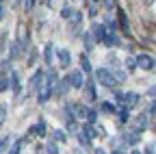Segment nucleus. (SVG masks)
Masks as SVG:
<instances>
[{
	"label": "nucleus",
	"mask_w": 156,
	"mask_h": 154,
	"mask_svg": "<svg viewBox=\"0 0 156 154\" xmlns=\"http://www.w3.org/2000/svg\"><path fill=\"white\" fill-rule=\"evenodd\" d=\"M56 81H58L56 72H54V70H48L46 76H44V81H41V85H39V89H37V102H39V104H46V102L52 98V91H54Z\"/></svg>",
	"instance_id": "f257e3e1"
},
{
	"label": "nucleus",
	"mask_w": 156,
	"mask_h": 154,
	"mask_svg": "<svg viewBox=\"0 0 156 154\" xmlns=\"http://www.w3.org/2000/svg\"><path fill=\"white\" fill-rule=\"evenodd\" d=\"M147 126H150V115L147 113H141L132 120V130H136V132H143Z\"/></svg>",
	"instance_id": "0eeeda50"
},
{
	"label": "nucleus",
	"mask_w": 156,
	"mask_h": 154,
	"mask_svg": "<svg viewBox=\"0 0 156 154\" xmlns=\"http://www.w3.org/2000/svg\"><path fill=\"white\" fill-rule=\"evenodd\" d=\"M106 30H108V28H106L104 24H98V22H95V24L91 26V37H93L95 41H102L104 35H106Z\"/></svg>",
	"instance_id": "4468645a"
},
{
	"label": "nucleus",
	"mask_w": 156,
	"mask_h": 154,
	"mask_svg": "<svg viewBox=\"0 0 156 154\" xmlns=\"http://www.w3.org/2000/svg\"><path fill=\"white\" fill-rule=\"evenodd\" d=\"M152 128H154V132H156V120H154V124H152Z\"/></svg>",
	"instance_id": "37998d69"
},
{
	"label": "nucleus",
	"mask_w": 156,
	"mask_h": 154,
	"mask_svg": "<svg viewBox=\"0 0 156 154\" xmlns=\"http://www.w3.org/2000/svg\"><path fill=\"white\" fill-rule=\"evenodd\" d=\"M46 132H48V124L44 120H39L35 126L28 128V134H37V137H46Z\"/></svg>",
	"instance_id": "ddd939ff"
},
{
	"label": "nucleus",
	"mask_w": 156,
	"mask_h": 154,
	"mask_svg": "<svg viewBox=\"0 0 156 154\" xmlns=\"http://www.w3.org/2000/svg\"><path fill=\"white\" fill-rule=\"evenodd\" d=\"M115 115H117V117H119V122L122 124H126V122H130V106H122L119 111H115Z\"/></svg>",
	"instance_id": "aec40b11"
},
{
	"label": "nucleus",
	"mask_w": 156,
	"mask_h": 154,
	"mask_svg": "<svg viewBox=\"0 0 156 154\" xmlns=\"http://www.w3.org/2000/svg\"><path fill=\"white\" fill-rule=\"evenodd\" d=\"M69 22H72V28H74V35H78V26L83 24V13L80 11H74L69 15Z\"/></svg>",
	"instance_id": "a211bd4d"
},
{
	"label": "nucleus",
	"mask_w": 156,
	"mask_h": 154,
	"mask_svg": "<svg viewBox=\"0 0 156 154\" xmlns=\"http://www.w3.org/2000/svg\"><path fill=\"white\" fill-rule=\"evenodd\" d=\"M80 70H83L85 74L91 72V63H89V56H87V54H80Z\"/></svg>",
	"instance_id": "393cba45"
},
{
	"label": "nucleus",
	"mask_w": 156,
	"mask_h": 154,
	"mask_svg": "<svg viewBox=\"0 0 156 154\" xmlns=\"http://www.w3.org/2000/svg\"><path fill=\"white\" fill-rule=\"evenodd\" d=\"M65 78L69 81V85H72V89H80L83 85H85V72L83 70H74V72H69L67 76H65Z\"/></svg>",
	"instance_id": "20e7f679"
},
{
	"label": "nucleus",
	"mask_w": 156,
	"mask_h": 154,
	"mask_svg": "<svg viewBox=\"0 0 156 154\" xmlns=\"http://www.w3.org/2000/svg\"><path fill=\"white\" fill-rule=\"evenodd\" d=\"M22 143H24V139H15L13 143H9V152H11V154L22 152Z\"/></svg>",
	"instance_id": "b1692460"
},
{
	"label": "nucleus",
	"mask_w": 156,
	"mask_h": 154,
	"mask_svg": "<svg viewBox=\"0 0 156 154\" xmlns=\"http://www.w3.org/2000/svg\"><path fill=\"white\" fill-rule=\"evenodd\" d=\"M100 109H102V111H106V113H115V111H117V109H115L113 104H108V102H102V106H100Z\"/></svg>",
	"instance_id": "72a5a7b5"
},
{
	"label": "nucleus",
	"mask_w": 156,
	"mask_h": 154,
	"mask_svg": "<svg viewBox=\"0 0 156 154\" xmlns=\"http://www.w3.org/2000/svg\"><path fill=\"white\" fill-rule=\"evenodd\" d=\"M102 44H104L106 48H119V46H122V41H119V35H117L115 30H106L104 39H102Z\"/></svg>",
	"instance_id": "6e6552de"
},
{
	"label": "nucleus",
	"mask_w": 156,
	"mask_h": 154,
	"mask_svg": "<svg viewBox=\"0 0 156 154\" xmlns=\"http://www.w3.org/2000/svg\"><path fill=\"white\" fill-rule=\"evenodd\" d=\"M0 2H5V0H0Z\"/></svg>",
	"instance_id": "49530a36"
},
{
	"label": "nucleus",
	"mask_w": 156,
	"mask_h": 154,
	"mask_svg": "<svg viewBox=\"0 0 156 154\" xmlns=\"http://www.w3.org/2000/svg\"><path fill=\"white\" fill-rule=\"evenodd\" d=\"M2 65H0V74H9L11 70H9V63H11V59H5V61H0Z\"/></svg>",
	"instance_id": "c756f323"
},
{
	"label": "nucleus",
	"mask_w": 156,
	"mask_h": 154,
	"mask_svg": "<svg viewBox=\"0 0 156 154\" xmlns=\"http://www.w3.org/2000/svg\"><path fill=\"white\" fill-rule=\"evenodd\" d=\"M139 139H141V132H136V130H132V132H126V134H124V141H126L128 145L139 143Z\"/></svg>",
	"instance_id": "412c9836"
},
{
	"label": "nucleus",
	"mask_w": 156,
	"mask_h": 154,
	"mask_svg": "<svg viewBox=\"0 0 156 154\" xmlns=\"http://www.w3.org/2000/svg\"><path fill=\"white\" fill-rule=\"evenodd\" d=\"M35 5H37V0H26V2H24V9H26V11H33Z\"/></svg>",
	"instance_id": "e433bc0d"
},
{
	"label": "nucleus",
	"mask_w": 156,
	"mask_h": 154,
	"mask_svg": "<svg viewBox=\"0 0 156 154\" xmlns=\"http://www.w3.org/2000/svg\"><path fill=\"white\" fill-rule=\"evenodd\" d=\"M89 15H91V17H95V15H98V9H95V7H91V9H89Z\"/></svg>",
	"instance_id": "a19ab883"
},
{
	"label": "nucleus",
	"mask_w": 156,
	"mask_h": 154,
	"mask_svg": "<svg viewBox=\"0 0 156 154\" xmlns=\"http://www.w3.org/2000/svg\"><path fill=\"white\" fill-rule=\"evenodd\" d=\"M115 100L124 102L126 106H136V104H139V100H141V95L136 93V91H128V93H119V91H117V93H115Z\"/></svg>",
	"instance_id": "7ed1b4c3"
},
{
	"label": "nucleus",
	"mask_w": 156,
	"mask_h": 154,
	"mask_svg": "<svg viewBox=\"0 0 156 154\" xmlns=\"http://www.w3.org/2000/svg\"><path fill=\"white\" fill-rule=\"evenodd\" d=\"M147 95H152V98H156V85L147 87Z\"/></svg>",
	"instance_id": "58836bf2"
},
{
	"label": "nucleus",
	"mask_w": 156,
	"mask_h": 154,
	"mask_svg": "<svg viewBox=\"0 0 156 154\" xmlns=\"http://www.w3.org/2000/svg\"><path fill=\"white\" fill-rule=\"evenodd\" d=\"M72 13H74L72 7H63V9H61V17H65V20H69V15H72Z\"/></svg>",
	"instance_id": "473e14b6"
},
{
	"label": "nucleus",
	"mask_w": 156,
	"mask_h": 154,
	"mask_svg": "<svg viewBox=\"0 0 156 154\" xmlns=\"http://www.w3.org/2000/svg\"><path fill=\"white\" fill-rule=\"evenodd\" d=\"M17 41H20V46H22V50H28L30 48V33H28V28L22 24L20 26V37H17Z\"/></svg>",
	"instance_id": "9d476101"
},
{
	"label": "nucleus",
	"mask_w": 156,
	"mask_h": 154,
	"mask_svg": "<svg viewBox=\"0 0 156 154\" xmlns=\"http://www.w3.org/2000/svg\"><path fill=\"white\" fill-rule=\"evenodd\" d=\"M2 17H5V5L0 2V20H2Z\"/></svg>",
	"instance_id": "79ce46f5"
},
{
	"label": "nucleus",
	"mask_w": 156,
	"mask_h": 154,
	"mask_svg": "<svg viewBox=\"0 0 156 154\" xmlns=\"http://www.w3.org/2000/svg\"><path fill=\"white\" fill-rule=\"evenodd\" d=\"M9 81H11L9 89H11L15 95H20V91H22V76H20L17 70H11V72H9Z\"/></svg>",
	"instance_id": "423d86ee"
},
{
	"label": "nucleus",
	"mask_w": 156,
	"mask_h": 154,
	"mask_svg": "<svg viewBox=\"0 0 156 154\" xmlns=\"http://www.w3.org/2000/svg\"><path fill=\"white\" fill-rule=\"evenodd\" d=\"M134 59H136V67H141L145 72H152L156 67V59L152 54H139V56H134Z\"/></svg>",
	"instance_id": "39448f33"
},
{
	"label": "nucleus",
	"mask_w": 156,
	"mask_h": 154,
	"mask_svg": "<svg viewBox=\"0 0 156 154\" xmlns=\"http://www.w3.org/2000/svg\"><path fill=\"white\" fill-rule=\"evenodd\" d=\"M76 2H85V0H76Z\"/></svg>",
	"instance_id": "c03bdc74"
},
{
	"label": "nucleus",
	"mask_w": 156,
	"mask_h": 154,
	"mask_svg": "<svg viewBox=\"0 0 156 154\" xmlns=\"http://www.w3.org/2000/svg\"><path fill=\"white\" fill-rule=\"evenodd\" d=\"M95 81L100 83V85H104V87H111V89H115V85H119V83H117V78L113 76V72L106 70V67L95 70Z\"/></svg>",
	"instance_id": "f03ea898"
},
{
	"label": "nucleus",
	"mask_w": 156,
	"mask_h": 154,
	"mask_svg": "<svg viewBox=\"0 0 156 154\" xmlns=\"http://www.w3.org/2000/svg\"><path fill=\"white\" fill-rule=\"evenodd\" d=\"M117 28H122L124 35H130V24H128V17L122 9H117Z\"/></svg>",
	"instance_id": "9b49d317"
},
{
	"label": "nucleus",
	"mask_w": 156,
	"mask_h": 154,
	"mask_svg": "<svg viewBox=\"0 0 156 154\" xmlns=\"http://www.w3.org/2000/svg\"><path fill=\"white\" fill-rule=\"evenodd\" d=\"M52 137H54V141H65V139H67V132L58 128V130H54V134H52Z\"/></svg>",
	"instance_id": "a878e982"
},
{
	"label": "nucleus",
	"mask_w": 156,
	"mask_h": 154,
	"mask_svg": "<svg viewBox=\"0 0 156 154\" xmlns=\"http://www.w3.org/2000/svg\"><path fill=\"white\" fill-rule=\"evenodd\" d=\"M78 141H80L83 145H91V139L87 137V134H85L83 130H80V132H78Z\"/></svg>",
	"instance_id": "c85d7f7f"
},
{
	"label": "nucleus",
	"mask_w": 156,
	"mask_h": 154,
	"mask_svg": "<svg viewBox=\"0 0 156 154\" xmlns=\"http://www.w3.org/2000/svg\"><path fill=\"white\" fill-rule=\"evenodd\" d=\"M44 76H46V70H37V72L30 76V81H28V89H30V91H37L39 85H41V81H44Z\"/></svg>",
	"instance_id": "1a4fd4ad"
},
{
	"label": "nucleus",
	"mask_w": 156,
	"mask_h": 154,
	"mask_svg": "<svg viewBox=\"0 0 156 154\" xmlns=\"http://www.w3.org/2000/svg\"><path fill=\"white\" fill-rule=\"evenodd\" d=\"M83 37H85V48H87V50H93V41H95V39L91 37V33H85Z\"/></svg>",
	"instance_id": "bb28decb"
},
{
	"label": "nucleus",
	"mask_w": 156,
	"mask_h": 154,
	"mask_svg": "<svg viewBox=\"0 0 156 154\" xmlns=\"http://www.w3.org/2000/svg\"><path fill=\"white\" fill-rule=\"evenodd\" d=\"M89 124H95V120H98V111H93V109H89L87 111V117H85Z\"/></svg>",
	"instance_id": "cd10ccee"
},
{
	"label": "nucleus",
	"mask_w": 156,
	"mask_h": 154,
	"mask_svg": "<svg viewBox=\"0 0 156 154\" xmlns=\"http://www.w3.org/2000/svg\"><path fill=\"white\" fill-rule=\"evenodd\" d=\"M56 56H58V65H61V67H69L72 65V54H69V50H56L54 52Z\"/></svg>",
	"instance_id": "2eb2a0df"
},
{
	"label": "nucleus",
	"mask_w": 156,
	"mask_h": 154,
	"mask_svg": "<svg viewBox=\"0 0 156 154\" xmlns=\"http://www.w3.org/2000/svg\"><path fill=\"white\" fill-rule=\"evenodd\" d=\"M46 152H50V154H56V152H58L56 143H46Z\"/></svg>",
	"instance_id": "c9c22d12"
},
{
	"label": "nucleus",
	"mask_w": 156,
	"mask_h": 154,
	"mask_svg": "<svg viewBox=\"0 0 156 154\" xmlns=\"http://www.w3.org/2000/svg\"><path fill=\"white\" fill-rule=\"evenodd\" d=\"M9 143H11V137H5V139H0V152H5Z\"/></svg>",
	"instance_id": "f704fd0d"
},
{
	"label": "nucleus",
	"mask_w": 156,
	"mask_h": 154,
	"mask_svg": "<svg viewBox=\"0 0 156 154\" xmlns=\"http://www.w3.org/2000/svg\"><path fill=\"white\" fill-rule=\"evenodd\" d=\"M85 134H87V137L89 139H93V137H98V128H93V124H85L83 128H80Z\"/></svg>",
	"instance_id": "5701e85b"
},
{
	"label": "nucleus",
	"mask_w": 156,
	"mask_h": 154,
	"mask_svg": "<svg viewBox=\"0 0 156 154\" xmlns=\"http://www.w3.org/2000/svg\"><path fill=\"white\" fill-rule=\"evenodd\" d=\"M56 83H58V87L54 85V91H52V93L56 95V98H63V95L72 89V85H69V81H67V78H61V81H56Z\"/></svg>",
	"instance_id": "f8f14e48"
},
{
	"label": "nucleus",
	"mask_w": 156,
	"mask_h": 154,
	"mask_svg": "<svg viewBox=\"0 0 156 154\" xmlns=\"http://www.w3.org/2000/svg\"><path fill=\"white\" fill-rule=\"evenodd\" d=\"M9 85H11V81H9V74H0V93L9 91Z\"/></svg>",
	"instance_id": "4be33fe9"
},
{
	"label": "nucleus",
	"mask_w": 156,
	"mask_h": 154,
	"mask_svg": "<svg viewBox=\"0 0 156 154\" xmlns=\"http://www.w3.org/2000/svg\"><path fill=\"white\" fill-rule=\"evenodd\" d=\"M147 115H156V102H152V104H150V109H147Z\"/></svg>",
	"instance_id": "ea45409f"
},
{
	"label": "nucleus",
	"mask_w": 156,
	"mask_h": 154,
	"mask_svg": "<svg viewBox=\"0 0 156 154\" xmlns=\"http://www.w3.org/2000/svg\"><path fill=\"white\" fill-rule=\"evenodd\" d=\"M44 61H46V65L54 63V44H46V48H44Z\"/></svg>",
	"instance_id": "6ab92c4d"
},
{
	"label": "nucleus",
	"mask_w": 156,
	"mask_h": 154,
	"mask_svg": "<svg viewBox=\"0 0 156 154\" xmlns=\"http://www.w3.org/2000/svg\"><path fill=\"white\" fill-rule=\"evenodd\" d=\"M22 52H24V50H22V46H20V41H17V39L9 44V59H11V61L20 59V54H22Z\"/></svg>",
	"instance_id": "f3484780"
},
{
	"label": "nucleus",
	"mask_w": 156,
	"mask_h": 154,
	"mask_svg": "<svg viewBox=\"0 0 156 154\" xmlns=\"http://www.w3.org/2000/svg\"><path fill=\"white\" fill-rule=\"evenodd\" d=\"M126 67L132 70V72L136 70V59H134V56H128V59H126Z\"/></svg>",
	"instance_id": "7c9ffc66"
},
{
	"label": "nucleus",
	"mask_w": 156,
	"mask_h": 154,
	"mask_svg": "<svg viewBox=\"0 0 156 154\" xmlns=\"http://www.w3.org/2000/svg\"><path fill=\"white\" fill-rule=\"evenodd\" d=\"M85 95H87V100L89 102H95L98 100V95H95V83L93 81H85Z\"/></svg>",
	"instance_id": "dca6fc26"
},
{
	"label": "nucleus",
	"mask_w": 156,
	"mask_h": 154,
	"mask_svg": "<svg viewBox=\"0 0 156 154\" xmlns=\"http://www.w3.org/2000/svg\"><path fill=\"white\" fill-rule=\"evenodd\" d=\"M93 2H100V0H93Z\"/></svg>",
	"instance_id": "a18cd8bd"
},
{
	"label": "nucleus",
	"mask_w": 156,
	"mask_h": 154,
	"mask_svg": "<svg viewBox=\"0 0 156 154\" xmlns=\"http://www.w3.org/2000/svg\"><path fill=\"white\" fill-rule=\"evenodd\" d=\"M5 120H7V104H0V126L5 124Z\"/></svg>",
	"instance_id": "2f4dec72"
},
{
	"label": "nucleus",
	"mask_w": 156,
	"mask_h": 154,
	"mask_svg": "<svg viewBox=\"0 0 156 154\" xmlns=\"http://www.w3.org/2000/svg\"><path fill=\"white\" fill-rule=\"evenodd\" d=\"M100 2H104V7H108V9H113V7H115V2H117V0H100Z\"/></svg>",
	"instance_id": "4c0bfd02"
}]
</instances>
